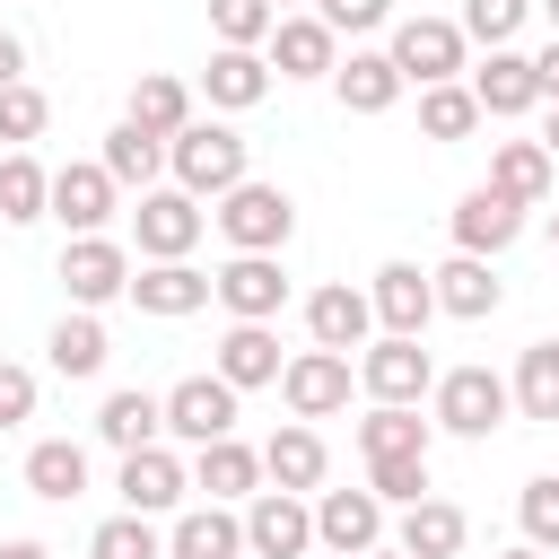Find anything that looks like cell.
Masks as SVG:
<instances>
[{
  "label": "cell",
  "instance_id": "cell-35",
  "mask_svg": "<svg viewBox=\"0 0 559 559\" xmlns=\"http://www.w3.org/2000/svg\"><path fill=\"white\" fill-rule=\"evenodd\" d=\"M44 358H52V376H105V358H114V341H105V323L96 314H61L52 323V341H44Z\"/></svg>",
  "mask_w": 559,
  "mask_h": 559
},
{
  "label": "cell",
  "instance_id": "cell-22",
  "mask_svg": "<svg viewBox=\"0 0 559 559\" xmlns=\"http://www.w3.org/2000/svg\"><path fill=\"white\" fill-rule=\"evenodd\" d=\"M280 332L271 323H227L218 332V358H210V376L218 384H236V393H253V384H280Z\"/></svg>",
  "mask_w": 559,
  "mask_h": 559
},
{
  "label": "cell",
  "instance_id": "cell-10",
  "mask_svg": "<svg viewBox=\"0 0 559 559\" xmlns=\"http://www.w3.org/2000/svg\"><path fill=\"white\" fill-rule=\"evenodd\" d=\"M210 297H218L236 323H271V314L288 306V271H280V253H227V262L210 271Z\"/></svg>",
  "mask_w": 559,
  "mask_h": 559
},
{
  "label": "cell",
  "instance_id": "cell-14",
  "mask_svg": "<svg viewBox=\"0 0 559 559\" xmlns=\"http://www.w3.org/2000/svg\"><path fill=\"white\" fill-rule=\"evenodd\" d=\"M280 402L314 428V419H332V411H349V358L341 349H297L288 367H280Z\"/></svg>",
  "mask_w": 559,
  "mask_h": 559
},
{
  "label": "cell",
  "instance_id": "cell-15",
  "mask_svg": "<svg viewBox=\"0 0 559 559\" xmlns=\"http://www.w3.org/2000/svg\"><path fill=\"white\" fill-rule=\"evenodd\" d=\"M262 61H271L280 79H332V70H341V35H332L314 9H288V17L271 26Z\"/></svg>",
  "mask_w": 559,
  "mask_h": 559
},
{
  "label": "cell",
  "instance_id": "cell-20",
  "mask_svg": "<svg viewBox=\"0 0 559 559\" xmlns=\"http://www.w3.org/2000/svg\"><path fill=\"white\" fill-rule=\"evenodd\" d=\"M463 87H472L480 122H489V114L507 122V114H533V105H542V87H533V52H515V44H498V52H489V61H480Z\"/></svg>",
  "mask_w": 559,
  "mask_h": 559
},
{
  "label": "cell",
  "instance_id": "cell-36",
  "mask_svg": "<svg viewBox=\"0 0 559 559\" xmlns=\"http://www.w3.org/2000/svg\"><path fill=\"white\" fill-rule=\"evenodd\" d=\"M52 201V166H35V148H9L0 157V227H35Z\"/></svg>",
  "mask_w": 559,
  "mask_h": 559
},
{
  "label": "cell",
  "instance_id": "cell-21",
  "mask_svg": "<svg viewBox=\"0 0 559 559\" xmlns=\"http://www.w3.org/2000/svg\"><path fill=\"white\" fill-rule=\"evenodd\" d=\"M131 306L157 314V323H183V314L210 306V271H192V262H140L131 271Z\"/></svg>",
  "mask_w": 559,
  "mask_h": 559
},
{
  "label": "cell",
  "instance_id": "cell-8",
  "mask_svg": "<svg viewBox=\"0 0 559 559\" xmlns=\"http://www.w3.org/2000/svg\"><path fill=\"white\" fill-rule=\"evenodd\" d=\"M236 515H245V559H306L314 550V507L288 489H253Z\"/></svg>",
  "mask_w": 559,
  "mask_h": 559
},
{
  "label": "cell",
  "instance_id": "cell-43",
  "mask_svg": "<svg viewBox=\"0 0 559 559\" xmlns=\"http://www.w3.org/2000/svg\"><path fill=\"white\" fill-rule=\"evenodd\" d=\"M524 9H533V0H463L454 26H463V44H489V52H498V44H515Z\"/></svg>",
  "mask_w": 559,
  "mask_h": 559
},
{
  "label": "cell",
  "instance_id": "cell-44",
  "mask_svg": "<svg viewBox=\"0 0 559 559\" xmlns=\"http://www.w3.org/2000/svg\"><path fill=\"white\" fill-rule=\"evenodd\" d=\"M515 524H524V542H533V550H559V472L524 480V498H515Z\"/></svg>",
  "mask_w": 559,
  "mask_h": 559
},
{
  "label": "cell",
  "instance_id": "cell-31",
  "mask_svg": "<svg viewBox=\"0 0 559 559\" xmlns=\"http://www.w3.org/2000/svg\"><path fill=\"white\" fill-rule=\"evenodd\" d=\"M332 96H341V114H393L402 105V70L384 52H349L332 70Z\"/></svg>",
  "mask_w": 559,
  "mask_h": 559
},
{
  "label": "cell",
  "instance_id": "cell-17",
  "mask_svg": "<svg viewBox=\"0 0 559 559\" xmlns=\"http://www.w3.org/2000/svg\"><path fill=\"white\" fill-rule=\"evenodd\" d=\"M306 341L314 349H367L376 341V306H367V288H349V280H332V288H314L306 297Z\"/></svg>",
  "mask_w": 559,
  "mask_h": 559
},
{
  "label": "cell",
  "instance_id": "cell-27",
  "mask_svg": "<svg viewBox=\"0 0 559 559\" xmlns=\"http://www.w3.org/2000/svg\"><path fill=\"white\" fill-rule=\"evenodd\" d=\"M550 183H559V166H550L542 140H498V148H489V192H507L515 210H542Z\"/></svg>",
  "mask_w": 559,
  "mask_h": 559
},
{
  "label": "cell",
  "instance_id": "cell-23",
  "mask_svg": "<svg viewBox=\"0 0 559 559\" xmlns=\"http://www.w3.org/2000/svg\"><path fill=\"white\" fill-rule=\"evenodd\" d=\"M166 559H245V515L236 507H175L166 524Z\"/></svg>",
  "mask_w": 559,
  "mask_h": 559
},
{
  "label": "cell",
  "instance_id": "cell-54",
  "mask_svg": "<svg viewBox=\"0 0 559 559\" xmlns=\"http://www.w3.org/2000/svg\"><path fill=\"white\" fill-rule=\"evenodd\" d=\"M271 9H280V17H288V9H297V0H271Z\"/></svg>",
  "mask_w": 559,
  "mask_h": 559
},
{
  "label": "cell",
  "instance_id": "cell-51",
  "mask_svg": "<svg viewBox=\"0 0 559 559\" xmlns=\"http://www.w3.org/2000/svg\"><path fill=\"white\" fill-rule=\"evenodd\" d=\"M498 559H550V550H533V542H515V550H498Z\"/></svg>",
  "mask_w": 559,
  "mask_h": 559
},
{
  "label": "cell",
  "instance_id": "cell-9",
  "mask_svg": "<svg viewBox=\"0 0 559 559\" xmlns=\"http://www.w3.org/2000/svg\"><path fill=\"white\" fill-rule=\"evenodd\" d=\"M61 288H70L79 314H96V306L131 297V253H122L114 236H70V245H61Z\"/></svg>",
  "mask_w": 559,
  "mask_h": 559
},
{
  "label": "cell",
  "instance_id": "cell-37",
  "mask_svg": "<svg viewBox=\"0 0 559 559\" xmlns=\"http://www.w3.org/2000/svg\"><path fill=\"white\" fill-rule=\"evenodd\" d=\"M428 437H437V428H428L419 411H393V402H376V411L358 419V454H367V463H384V454H428Z\"/></svg>",
  "mask_w": 559,
  "mask_h": 559
},
{
  "label": "cell",
  "instance_id": "cell-49",
  "mask_svg": "<svg viewBox=\"0 0 559 559\" xmlns=\"http://www.w3.org/2000/svg\"><path fill=\"white\" fill-rule=\"evenodd\" d=\"M0 559H52L44 542H0Z\"/></svg>",
  "mask_w": 559,
  "mask_h": 559
},
{
  "label": "cell",
  "instance_id": "cell-33",
  "mask_svg": "<svg viewBox=\"0 0 559 559\" xmlns=\"http://www.w3.org/2000/svg\"><path fill=\"white\" fill-rule=\"evenodd\" d=\"M122 122H140L148 140H175L183 122H192V87L175 79V70H140V87H131V114Z\"/></svg>",
  "mask_w": 559,
  "mask_h": 559
},
{
  "label": "cell",
  "instance_id": "cell-34",
  "mask_svg": "<svg viewBox=\"0 0 559 559\" xmlns=\"http://www.w3.org/2000/svg\"><path fill=\"white\" fill-rule=\"evenodd\" d=\"M507 402H515V419H559V341H533V349H515Z\"/></svg>",
  "mask_w": 559,
  "mask_h": 559
},
{
  "label": "cell",
  "instance_id": "cell-6",
  "mask_svg": "<svg viewBox=\"0 0 559 559\" xmlns=\"http://www.w3.org/2000/svg\"><path fill=\"white\" fill-rule=\"evenodd\" d=\"M201 227H210V210H201L192 192H175V183H157V192H140V210H131V236H140V262H192V245H201Z\"/></svg>",
  "mask_w": 559,
  "mask_h": 559
},
{
  "label": "cell",
  "instance_id": "cell-40",
  "mask_svg": "<svg viewBox=\"0 0 559 559\" xmlns=\"http://www.w3.org/2000/svg\"><path fill=\"white\" fill-rule=\"evenodd\" d=\"M87 559H166V533L148 515H105L87 533Z\"/></svg>",
  "mask_w": 559,
  "mask_h": 559
},
{
  "label": "cell",
  "instance_id": "cell-2",
  "mask_svg": "<svg viewBox=\"0 0 559 559\" xmlns=\"http://www.w3.org/2000/svg\"><path fill=\"white\" fill-rule=\"evenodd\" d=\"M507 376L498 367H445L437 384H428V428H445V437H498L507 428Z\"/></svg>",
  "mask_w": 559,
  "mask_h": 559
},
{
  "label": "cell",
  "instance_id": "cell-24",
  "mask_svg": "<svg viewBox=\"0 0 559 559\" xmlns=\"http://www.w3.org/2000/svg\"><path fill=\"white\" fill-rule=\"evenodd\" d=\"M323 472H332V454H323V437H314L306 419L271 428V445H262V480H271V489L306 498V489H323Z\"/></svg>",
  "mask_w": 559,
  "mask_h": 559
},
{
  "label": "cell",
  "instance_id": "cell-42",
  "mask_svg": "<svg viewBox=\"0 0 559 559\" xmlns=\"http://www.w3.org/2000/svg\"><path fill=\"white\" fill-rule=\"evenodd\" d=\"M44 122H52V96H44L35 79H17V87H0V140H9V148H26V140H44Z\"/></svg>",
  "mask_w": 559,
  "mask_h": 559
},
{
  "label": "cell",
  "instance_id": "cell-30",
  "mask_svg": "<svg viewBox=\"0 0 559 559\" xmlns=\"http://www.w3.org/2000/svg\"><path fill=\"white\" fill-rule=\"evenodd\" d=\"M26 489H35L44 507L87 498V445H79V437H35V445H26Z\"/></svg>",
  "mask_w": 559,
  "mask_h": 559
},
{
  "label": "cell",
  "instance_id": "cell-46",
  "mask_svg": "<svg viewBox=\"0 0 559 559\" xmlns=\"http://www.w3.org/2000/svg\"><path fill=\"white\" fill-rule=\"evenodd\" d=\"M314 17H323L332 35H376V26L393 17V0H314Z\"/></svg>",
  "mask_w": 559,
  "mask_h": 559
},
{
  "label": "cell",
  "instance_id": "cell-16",
  "mask_svg": "<svg viewBox=\"0 0 559 559\" xmlns=\"http://www.w3.org/2000/svg\"><path fill=\"white\" fill-rule=\"evenodd\" d=\"M428 288H437V314H454V323H480V314L507 306V280H498V262H480V253H445V262L428 271Z\"/></svg>",
  "mask_w": 559,
  "mask_h": 559
},
{
  "label": "cell",
  "instance_id": "cell-28",
  "mask_svg": "<svg viewBox=\"0 0 559 559\" xmlns=\"http://www.w3.org/2000/svg\"><path fill=\"white\" fill-rule=\"evenodd\" d=\"M96 437H105L114 454H140V445H157V437H166V402H157L148 384H122V393H105V402H96Z\"/></svg>",
  "mask_w": 559,
  "mask_h": 559
},
{
  "label": "cell",
  "instance_id": "cell-50",
  "mask_svg": "<svg viewBox=\"0 0 559 559\" xmlns=\"http://www.w3.org/2000/svg\"><path fill=\"white\" fill-rule=\"evenodd\" d=\"M542 148H550V166H559V105H550V122H542Z\"/></svg>",
  "mask_w": 559,
  "mask_h": 559
},
{
  "label": "cell",
  "instance_id": "cell-53",
  "mask_svg": "<svg viewBox=\"0 0 559 559\" xmlns=\"http://www.w3.org/2000/svg\"><path fill=\"white\" fill-rule=\"evenodd\" d=\"M367 559H402V550H393V542H384V550H367Z\"/></svg>",
  "mask_w": 559,
  "mask_h": 559
},
{
  "label": "cell",
  "instance_id": "cell-11",
  "mask_svg": "<svg viewBox=\"0 0 559 559\" xmlns=\"http://www.w3.org/2000/svg\"><path fill=\"white\" fill-rule=\"evenodd\" d=\"M157 402H166V437H183L192 454L218 445V437H236V384H218V376H183Z\"/></svg>",
  "mask_w": 559,
  "mask_h": 559
},
{
  "label": "cell",
  "instance_id": "cell-19",
  "mask_svg": "<svg viewBox=\"0 0 559 559\" xmlns=\"http://www.w3.org/2000/svg\"><path fill=\"white\" fill-rule=\"evenodd\" d=\"M367 306H376V323H384V332L419 341V332H428V314H437V288H428V271H419V262H384V271L367 280Z\"/></svg>",
  "mask_w": 559,
  "mask_h": 559
},
{
  "label": "cell",
  "instance_id": "cell-26",
  "mask_svg": "<svg viewBox=\"0 0 559 559\" xmlns=\"http://www.w3.org/2000/svg\"><path fill=\"white\" fill-rule=\"evenodd\" d=\"M472 542V515L454 507V498H419V507H402V524H393V550L402 559H454Z\"/></svg>",
  "mask_w": 559,
  "mask_h": 559
},
{
  "label": "cell",
  "instance_id": "cell-13",
  "mask_svg": "<svg viewBox=\"0 0 559 559\" xmlns=\"http://www.w3.org/2000/svg\"><path fill=\"white\" fill-rule=\"evenodd\" d=\"M314 542H323L332 559L384 550V507H376V489H314Z\"/></svg>",
  "mask_w": 559,
  "mask_h": 559
},
{
  "label": "cell",
  "instance_id": "cell-18",
  "mask_svg": "<svg viewBox=\"0 0 559 559\" xmlns=\"http://www.w3.org/2000/svg\"><path fill=\"white\" fill-rule=\"evenodd\" d=\"M515 236H524V210H515L507 192L472 183V192L454 201V253H480V262H498V253H507Z\"/></svg>",
  "mask_w": 559,
  "mask_h": 559
},
{
  "label": "cell",
  "instance_id": "cell-32",
  "mask_svg": "<svg viewBox=\"0 0 559 559\" xmlns=\"http://www.w3.org/2000/svg\"><path fill=\"white\" fill-rule=\"evenodd\" d=\"M96 166H105L122 192H157V175H166V140H148L140 122H114L105 148H96Z\"/></svg>",
  "mask_w": 559,
  "mask_h": 559
},
{
  "label": "cell",
  "instance_id": "cell-1",
  "mask_svg": "<svg viewBox=\"0 0 559 559\" xmlns=\"http://www.w3.org/2000/svg\"><path fill=\"white\" fill-rule=\"evenodd\" d=\"M166 175H175V192H192V201H218V192H236L245 183V131L236 122H183L175 140H166Z\"/></svg>",
  "mask_w": 559,
  "mask_h": 559
},
{
  "label": "cell",
  "instance_id": "cell-45",
  "mask_svg": "<svg viewBox=\"0 0 559 559\" xmlns=\"http://www.w3.org/2000/svg\"><path fill=\"white\" fill-rule=\"evenodd\" d=\"M35 393H44V384H35V367H17V358H0V437L35 419Z\"/></svg>",
  "mask_w": 559,
  "mask_h": 559
},
{
  "label": "cell",
  "instance_id": "cell-7",
  "mask_svg": "<svg viewBox=\"0 0 559 559\" xmlns=\"http://www.w3.org/2000/svg\"><path fill=\"white\" fill-rule=\"evenodd\" d=\"M114 489H122V515H175L183 498H192V463L175 454V445H140V454H122V472H114Z\"/></svg>",
  "mask_w": 559,
  "mask_h": 559
},
{
  "label": "cell",
  "instance_id": "cell-52",
  "mask_svg": "<svg viewBox=\"0 0 559 559\" xmlns=\"http://www.w3.org/2000/svg\"><path fill=\"white\" fill-rule=\"evenodd\" d=\"M542 9H550V35H559V0H542Z\"/></svg>",
  "mask_w": 559,
  "mask_h": 559
},
{
  "label": "cell",
  "instance_id": "cell-29",
  "mask_svg": "<svg viewBox=\"0 0 559 559\" xmlns=\"http://www.w3.org/2000/svg\"><path fill=\"white\" fill-rule=\"evenodd\" d=\"M201 96H210L218 114H253V105L271 96V61H262V52L218 44V52H210V70H201Z\"/></svg>",
  "mask_w": 559,
  "mask_h": 559
},
{
  "label": "cell",
  "instance_id": "cell-47",
  "mask_svg": "<svg viewBox=\"0 0 559 559\" xmlns=\"http://www.w3.org/2000/svg\"><path fill=\"white\" fill-rule=\"evenodd\" d=\"M533 87H542V105H559V35L533 52Z\"/></svg>",
  "mask_w": 559,
  "mask_h": 559
},
{
  "label": "cell",
  "instance_id": "cell-39",
  "mask_svg": "<svg viewBox=\"0 0 559 559\" xmlns=\"http://www.w3.org/2000/svg\"><path fill=\"white\" fill-rule=\"evenodd\" d=\"M271 26H280V9H271V0H210V35H218V44H236V52H262V44H271Z\"/></svg>",
  "mask_w": 559,
  "mask_h": 559
},
{
  "label": "cell",
  "instance_id": "cell-38",
  "mask_svg": "<svg viewBox=\"0 0 559 559\" xmlns=\"http://www.w3.org/2000/svg\"><path fill=\"white\" fill-rule=\"evenodd\" d=\"M419 131H428V140H472V131H480V105H472V87H463V79H445V87H419Z\"/></svg>",
  "mask_w": 559,
  "mask_h": 559
},
{
  "label": "cell",
  "instance_id": "cell-48",
  "mask_svg": "<svg viewBox=\"0 0 559 559\" xmlns=\"http://www.w3.org/2000/svg\"><path fill=\"white\" fill-rule=\"evenodd\" d=\"M17 79H26V44L0 26V87H17Z\"/></svg>",
  "mask_w": 559,
  "mask_h": 559
},
{
  "label": "cell",
  "instance_id": "cell-4",
  "mask_svg": "<svg viewBox=\"0 0 559 559\" xmlns=\"http://www.w3.org/2000/svg\"><path fill=\"white\" fill-rule=\"evenodd\" d=\"M463 26L454 17H393V44H384V61L402 70V87H445V79H463Z\"/></svg>",
  "mask_w": 559,
  "mask_h": 559
},
{
  "label": "cell",
  "instance_id": "cell-55",
  "mask_svg": "<svg viewBox=\"0 0 559 559\" xmlns=\"http://www.w3.org/2000/svg\"><path fill=\"white\" fill-rule=\"evenodd\" d=\"M550 245H559V210H550Z\"/></svg>",
  "mask_w": 559,
  "mask_h": 559
},
{
  "label": "cell",
  "instance_id": "cell-41",
  "mask_svg": "<svg viewBox=\"0 0 559 559\" xmlns=\"http://www.w3.org/2000/svg\"><path fill=\"white\" fill-rule=\"evenodd\" d=\"M367 489H376V507H419V498H428V454H384V463H367Z\"/></svg>",
  "mask_w": 559,
  "mask_h": 559
},
{
  "label": "cell",
  "instance_id": "cell-5",
  "mask_svg": "<svg viewBox=\"0 0 559 559\" xmlns=\"http://www.w3.org/2000/svg\"><path fill=\"white\" fill-rule=\"evenodd\" d=\"M358 384H367V402H393V411H419V393L437 384V358H428V341H402V332H376V341L358 349Z\"/></svg>",
  "mask_w": 559,
  "mask_h": 559
},
{
  "label": "cell",
  "instance_id": "cell-12",
  "mask_svg": "<svg viewBox=\"0 0 559 559\" xmlns=\"http://www.w3.org/2000/svg\"><path fill=\"white\" fill-rule=\"evenodd\" d=\"M122 210V183L96 166V157H79V166H52V201H44V218H61L70 236H105V218Z\"/></svg>",
  "mask_w": 559,
  "mask_h": 559
},
{
  "label": "cell",
  "instance_id": "cell-3",
  "mask_svg": "<svg viewBox=\"0 0 559 559\" xmlns=\"http://www.w3.org/2000/svg\"><path fill=\"white\" fill-rule=\"evenodd\" d=\"M218 236H227V253H280L288 236H297V201L280 192V183H236V192H218Z\"/></svg>",
  "mask_w": 559,
  "mask_h": 559
},
{
  "label": "cell",
  "instance_id": "cell-25",
  "mask_svg": "<svg viewBox=\"0 0 559 559\" xmlns=\"http://www.w3.org/2000/svg\"><path fill=\"white\" fill-rule=\"evenodd\" d=\"M192 489H201L210 507H245V498L262 489V454H253L245 437H218V445L192 454Z\"/></svg>",
  "mask_w": 559,
  "mask_h": 559
}]
</instances>
